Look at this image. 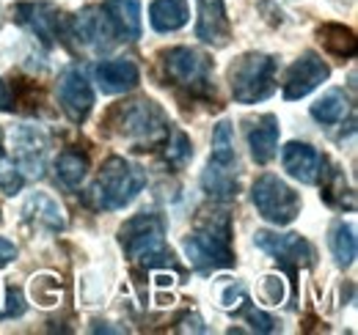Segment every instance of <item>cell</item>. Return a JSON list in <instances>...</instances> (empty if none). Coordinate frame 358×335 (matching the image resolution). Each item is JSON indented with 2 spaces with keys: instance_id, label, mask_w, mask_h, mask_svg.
<instances>
[{
  "instance_id": "cell-16",
  "label": "cell",
  "mask_w": 358,
  "mask_h": 335,
  "mask_svg": "<svg viewBox=\"0 0 358 335\" xmlns=\"http://www.w3.org/2000/svg\"><path fill=\"white\" fill-rule=\"evenodd\" d=\"M94 80L99 85L102 94L116 96V94H127L141 83V72L130 58H113V61H102L94 66Z\"/></svg>"
},
{
  "instance_id": "cell-22",
  "label": "cell",
  "mask_w": 358,
  "mask_h": 335,
  "mask_svg": "<svg viewBox=\"0 0 358 335\" xmlns=\"http://www.w3.org/2000/svg\"><path fill=\"white\" fill-rule=\"evenodd\" d=\"M187 0H155L149 6V22L157 34H174L187 25Z\"/></svg>"
},
{
  "instance_id": "cell-18",
  "label": "cell",
  "mask_w": 358,
  "mask_h": 335,
  "mask_svg": "<svg viewBox=\"0 0 358 335\" xmlns=\"http://www.w3.org/2000/svg\"><path fill=\"white\" fill-rule=\"evenodd\" d=\"M102 11L108 14L119 42L141 39V3L138 0H105Z\"/></svg>"
},
{
  "instance_id": "cell-29",
  "label": "cell",
  "mask_w": 358,
  "mask_h": 335,
  "mask_svg": "<svg viewBox=\"0 0 358 335\" xmlns=\"http://www.w3.org/2000/svg\"><path fill=\"white\" fill-rule=\"evenodd\" d=\"M22 184H25V176H22L20 168L11 163L8 151L3 149V132H0V190L6 195H17L22 190Z\"/></svg>"
},
{
  "instance_id": "cell-9",
  "label": "cell",
  "mask_w": 358,
  "mask_h": 335,
  "mask_svg": "<svg viewBox=\"0 0 358 335\" xmlns=\"http://www.w3.org/2000/svg\"><path fill=\"white\" fill-rule=\"evenodd\" d=\"M11 163L22 170V176H45L47 135L42 132V126L20 124L11 129Z\"/></svg>"
},
{
  "instance_id": "cell-31",
  "label": "cell",
  "mask_w": 358,
  "mask_h": 335,
  "mask_svg": "<svg viewBox=\"0 0 358 335\" xmlns=\"http://www.w3.org/2000/svg\"><path fill=\"white\" fill-rule=\"evenodd\" d=\"M25 313V299L22 292L17 286H8L6 289V308H3V319H11V316H22Z\"/></svg>"
},
{
  "instance_id": "cell-15",
  "label": "cell",
  "mask_w": 358,
  "mask_h": 335,
  "mask_svg": "<svg viewBox=\"0 0 358 335\" xmlns=\"http://www.w3.org/2000/svg\"><path fill=\"white\" fill-rule=\"evenodd\" d=\"M281 165L301 184H317L322 165H325V154H320L312 143L292 140V143H287L281 149Z\"/></svg>"
},
{
  "instance_id": "cell-2",
  "label": "cell",
  "mask_w": 358,
  "mask_h": 335,
  "mask_svg": "<svg viewBox=\"0 0 358 335\" xmlns=\"http://www.w3.org/2000/svg\"><path fill=\"white\" fill-rule=\"evenodd\" d=\"M182 251L187 261L199 272L213 269H231L234 251H231V220L229 214H207L196 223V228L182 239Z\"/></svg>"
},
{
  "instance_id": "cell-6",
  "label": "cell",
  "mask_w": 358,
  "mask_h": 335,
  "mask_svg": "<svg viewBox=\"0 0 358 335\" xmlns=\"http://www.w3.org/2000/svg\"><path fill=\"white\" fill-rule=\"evenodd\" d=\"M275 69L278 61L265 52H245L229 66V88L234 102L257 105L273 96L275 91Z\"/></svg>"
},
{
  "instance_id": "cell-21",
  "label": "cell",
  "mask_w": 358,
  "mask_h": 335,
  "mask_svg": "<svg viewBox=\"0 0 358 335\" xmlns=\"http://www.w3.org/2000/svg\"><path fill=\"white\" fill-rule=\"evenodd\" d=\"M317 42L322 44V50L339 61H348V58H356V34L339 22H325L317 28Z\"/></svg>"
},
{
  "instance_id": "cell-25",
  "label": "cell",
  "mask_w": 358,
  "mask_h": 335,
  "mask_svg": "<svg viewBox=\"0 0 358 335\" xmlns=\"http://www.w3.org/2000/svg\"><path fill=\"white\" fill-rule=\"evenodd\" d=\"M86 173H89V157L83 151L66 149V151L58 154V160H55V176H58V181L64 187L78 190L86 181Z\"/></svg>"
},
{
  "instance_id": "cell-33",
  "label": "cell",
  "mask_w": 358,
  "mask_h": 335,
  "mask_svg": "<svg viewBox=\"0 0 358 335\" xmlns=\"http://www.w3.org/2000/svg\"><path fill=\"white\" fill-rule=\"evenodd\" d=\"M0 110H14V96L6 80H0Z\"/></svg>"
},
{
  "instance_id": "cell-23",
  "label": "cell",
  "mask_w": 358,
  "mask_h": 335,
  "mask_svg": "<svg viewBox=\"0 0 358 335\" xmlns=\"http://www.w3.org/2000/svg\"><path fill=\"white\" fill-rule=\"evenodd\" d=\"M201 187H204V193H207L213 201H234L237 193H240L237 170L207 165V170L201 173Z\"/></svg>"
},
{
  "instance_id": "cell-20",
  "label": "cell",
  "mask_w": 358,
  "mask_h": 335,
  "mask_svg": "<svg viewBox=\"0 0 358 335\" xmlns=\"http://www.w3.org/2000/svg\"><path fill=\"white\" fill-rule=\"evenodd\" d=\"M278 119L273 113H265L257 124L248 129V149L257 165H268L270 160L275 157L278 149Z\"/></svg>"
},
{
  "instance_id": "cell-4",
  "label": "cell",
  "mask_w": 358,
  "mask_h": 335,
  "mask_svg": "<svg viewBox=\"0 0 358 335\" xmlns=\"http://www.w3.org/2000/svg\"><path fill=\"white\" fill-rule=\"evenodd\" d=\"M119 239H122V248L127 253V258L133 264L149 267V269L169 267L174 258L171 248L166 245V223L160 214H152V211L135 214L133 220L124 223Z\"/></svg>"
},
{
  "instance_id": "cell-26",
  "label": "cell",
  "mask_w": 358,
  "mask_h": 335,
  "mask_svg": "<svg viewBox=\"0 0 358 335\" xmlns=\"http://www.w3.org/2000/svg\"><path fill=\"white\" fill-rule=\"evenodd\" d=\"M328 248H331L339 267H350L356 261V251H358L356 228L350 223H345V220H336L331 225V231H328Z\"/></svg>"
},
{
  "instance_id": "cell-24",
  "label": "cell",
  "mask_w": 358,
  "mask_h": 335,
  "mask_svg": "<svg viewBox=\"0 0 358 335\" xmlns=\"http://www.w3.org/2000/svg\"><path fill=\"white\" fill-rule=\"evenodd\" d=\"M348 113H350V99H348V94L339 91V88L322 94V96L312 105V119L322 126L339 124Z\"/></svg>"
},
{
  "instance_id": "cell-5",
  "label": "cell",
  "mask_w": 358,
  "mask_h": 335,
  "mask_svg": "<svg viewBox=\"0 0 358 335\" xmlns=\"http://www.w3.org/2000/svg\"><path fill=\"white\" fill-rule=\"evenodd\" d=\"M160 66L166 72V80L174 88L185 91L190 99H210L215 96L213 85V61L193 47H171L160 52Z\"/></svg>"
},
{
  "instance_id": "cell-3",
  "label": "cell",
  "mask_w": 358,
  "mask_h": 335,
  "mask_svg": "<svg viewBox=\"0 0 358 335\" xmlns=\"http://www.w3.org/2000/svg\"><path fill=\"white\" fill-rule=\"evenodd\" d=\"M143 187H146V170L113 154L99 168V176L89 190V201L102 211L124 209L138 198Z\"/></svg>"
},
{
  "instance_id": "cell-28",
  "label": "cell",
  "mask_w": 358,
  "mask_h": 335,
  "mask_svg": "<svg viewBox=\"0 0 358 335\" xmlns=\"http://www.w3.org/2000/svg\"><path fill=\"white\" fill-rule=\"evenodd\" d=\"M166 163L171 168H185L193 160V143L185 132L179 129H169V137H166Z\"/></svg>"
},
{
  "instance_id": "cell-32",
  "label": "cell",
  "mask_w": 358,
  "mask_h": 335,
  "mask_svg": "<svg viewBox=\"0 0 358 335\" xmlns=\"http://www.w3.org/2000/svg\"><path fill=\"white\" fill-rule=\"evenodd\" d=\"M14 258H17V245L0 237V269H3V267H8Z\"/></svg>"
},
{
  "instance_id": "cell-14",
  "label": "cell",
  "mask_w": 358,
  "mask_h": 335,
  "mask_svg": "<svg viewBox=\"0 0 358 335\" xmlns=\"http://www.w3.org/2000/svg\"><path fill=\"white\" fill-rule=\"evenodd\" d=\"M196 39L210 47H226L231 42V25L224 0H196Z\"/></svg>"
},
{
  "instance_id": "cell-13",
  "label": "cell",
  "mask_w": 358,
  "mask_h": 335,
  "mask_svg": "<svg viewBox=\"0 0 358 335\" xmlns=\"http://www.w3.org/2000/svg\"><path fill=\"white\" fill-rule=\"evenodd\" d=\"M58 102L72 124H83L89 119V113L94 110V88L83 69L69 66L58 77Z\"/></svg>"
},
{
  "instance_id": "cell-8",
  "label": "cell",
  "mask_w": 358,
  "mask_h": 335,
  "mask_svg": "<svg viewBox=\"0 0 358 335\" xmlns=\"http://www.w3.org/2000/svg\"><path fill=\"white\" fill-rule=\"evenodd\" d=\"M14 20L28 28L36 39L47 47L52 44H66L69 36V20L64 17V11L47 0H25L14 6Z\"/></svg>"
},
{
  "instance_id": "cell-11",
  "label": "cell",
  "mask_w": 358,
  "mask_h": 335,
  "mask_svg": "<svg viewBox=\"0 0 358 335\" xmlns=\"http://www.w3.org/2000/svg\"><path fill=\"white\" fill-rule=\"evenodd\" d=\"M69 36L78 39L86 50L96 52V55L110 52L119 42L102 6H86L83 11H78L75 20L69 22Z\"/></svg>"
},
{
  "instance_id": "cell-30",
  "label": "cell",
  "mask_w": 358,
  "mask_h": 335,
  "mask_svg": "<svg viewBox=\"0 0 358 335\" xmlns=\"http://www.w3.org/2000/svg\"><path fill=\"white\" fill-rule=\"evenodd\" d=\"M245 322L257 330V333H275L278 330V322L268 316V313H262V311H257V308H245Z\"/></svg>"
},
{
  "instance_id": "cell-34",
  "label": "cell",
  "mask_w": 358,
  "mask_h": 335,
  "mask_svg": "<svg viewBox=\"0 0 358 335\" xmlns=\"http://www.w3.org/2000/svg\"><path fill=\"white\" fill-rule=\"evenodd\" d=\"M3 20H6V17H3V8H0V28H3Z\"/></svg>"
},
{
  "instance_id": "cell-27",
  "label": "cell",
  "mask_w": 358,
  "mask_h": 335,
  "mask_svg": "<svg viewBox=\"0 0 358 335\" xmlns=\"http://www.w3.org/2000/svg\"><path fill=\"white\" fill-rule=\"evenodd\" d=\"M210 165L237 170V151H234V132L229 121H218L213 132V151H210Z\"/></svg>"
},
{
  "instance_id": "cell-1",
  "label": "cell",
  "mask_w": 358,
  "mask_h": 335,
  "mask_svg": "<svg viewBox=\"0 0 358 335\" xmlns=\"http://www.w3.org/2000/svg\"><path fill=\"white\" fill-rule=\"evenodd\" d=\"M169 129H171L169 116L152 99L122 102L105 119V132L119 140H127L135 151H146V149L157 146L160 140L169 137Z\"/></svg>"
},
{
  "instance_id": "cell-12",
  "label": "cell",
  "mask_w": 358,
  "mask_h": 335,
  "mask_svg": "<svg viewBox=\"0 0 358 335\" xmlns=\"http://www.w3.org/2000/svg\"><path fill=\"white\" fill-rule=\"evenodd\" d=\"M328 77H331V66L314 50H306L284 75V99L298 102L309 96L314 88H320Z\"/></svg>"
},
{
  "instance_id": "cell-17",
  "label": "cell",
  "mask_w": 358,
  "mask_h": 335,
  "mask_svg": "<svg viewBox=\"0 0 358 335\" xmlns=\"http://www.w3.org/2000/svg\"><path fill=\"white\" fill-rule=\"evenodd\" d=\"M320 195H322V201L328 204V207H334V209H356V193H353V187L348 184V179H345V170L339 165H334L328 157H325V165H322V173H320Z\"/></svg>"
},
{
  "instance_id": "cell-7",
  "label": "cell",
  "mask_w": 358,
  "mask_h": 335,
  "mask_svg": "<svg viewBox=\"0 0 358 335\" xmlns=\"http://www.w3.org/2000/svg\"><path fill=\"white\" fill-rule=\"evenodd\" d=\"M257 211L273 225H289L301 214V195L273 173H262L251 187Z\"/></svg>"
},
{
  "instance_id": "cell-35",
  "label": "cell",
  "mask_w": 358,
  "mask_h": 335,
  "mask_svg": "<svg viewBox=\"0 0 358 335\" xmlns=\"http://www.w3.org/2000/svg\"><path fill=\"white\" fill-rule=\"evenodd\" d=\"M0 220H3V217H0Z\"/></svg>"
},
{
  "instance_id": "cell-19",
  "label": "cell",
  "mask_w": 358,
  "mask_h": 335,
  "mask_svg": "<svg viewBox=\"0 0 358 335\" xmlns=\"http://www.w3.org/2000/svg\"><path fill=\"white\" fill-rule=\"evenodd\" d=\"M22 220L25 223H34L36 228H45V231H64L66 228V220H64V211L58 207V201L47 193H34L25 207H22Z\"/></svg>"
},
{
  "instance_id": "cell-10",
  "label": "cell",
  "mask_w": 358,
  "mask_h": 335,
  "mask_svg": "<svg viewBox=\"0 0 358 335\" xmlns=\"http://www.w3.org/2000/svg\"><path fill=\"white\" fill-rule=\"evenodd\" d=\"M254 245L259 251H265L273 255L275 261H281L284 267H289L292 272L301 267H312L317 253L314 245L301 237V234H278V231H257L254 234Z\"/></svg>"
}]
</instances>
